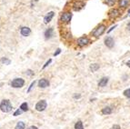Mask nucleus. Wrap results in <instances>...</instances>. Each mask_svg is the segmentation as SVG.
<instances>
[{
	"instance_id": "5701e85b",
	"label": "nucleus",
	"mask_w": 130,
	"mask_h": 129,
	"mask_svg": "<svg viewBox=\"0 0 130 129\" xmlns=\"http://www.w3.org/2000/svg\"><path fill=\"white\" fill-rule=\"evenodd\" d=\"M1 62H2L3 64H5V65H10V63H11V61H10L9 59H7V58H2L1 59Z\"/></svg>"
},
{
	"instance_id": "6ab92c4d",
	"label": "nucleus",
	"mask_w": 130,
	"mask_h": 129,
	"mask_svg": "<svg viewBox=\"0 0 130 129\" xmlns=\"http://www.w3.org/2000/svg\"><path fill=\"white\" fill-rule=\"evenodd\" d=\"M74 127H75V129H85L84 128V124H83V122L81 120L76 121Z\"/></svg>"
},
{
	"instance_id": "c85d7f7f",
	"label": "nucleus",
	"mask_w": 130,
	"mask_h": 129,
	"mask_svg": "<svg viewBox=\"0 0 130 129\" xmlns=\"http://www.w3.org/2000/svg\"><path fill=\"white\" fill-rule=\"evenodd\" d=\"M51 62H52V59H49V60H48V61H47V62H46V64H45V66H43V69H45V68H46V66H48V65H49V64H50V63H51Z\"/></svg>"
},
{
	"instance_id": "7ed1b4c3",
	"label": "nucleus",
	"mask_w": 130,
	"mask_h": 129,
	"mask_svg": "<svg viewBox=\"0 0 130 129\" xmlns=\"http://www.w3.org/2000/svg\"><path fill=\"white\" fill-rule=\"evenodd\" d=\"M72 16H73V15H72V13H71L70 11H65L63 12V13L61 14V16H60V21H61L63 24L67 25V24L70 23L71 19H72Z\"/></svg>"
},
{
	"instance_id": "f257e3e1",
	"label": "nucleus",
	"mask_w": 130,
	"mask_h": 129,
	"mask_svg": "<svg viewBox=\"0 0 130 129\" xmlns=\"http://www.w3.org/2000/svg\"><path fill=\"white\" fill-rule=\"evenodd\" d=\"M106 30H107V25L101 23V24L97 25L95 28H94V30L92 31L91 35L94 38H99V37H100V36L105 33Z\"/></svg>"
},
{
	"instance_id": "c756f323",
	"label": "nucleus",
	"mask_w": 130,
	"mask_h": 129,
	"mask_svg": "<svg viewBox=\"0 0 130 129\" xmlns=\"http://www.w3.org/2000/svg\"><path fill=\"white\" fill-rule=\"evenodd\" d=\"M35 84H36V81H34V82H32V84L30 85V86H29V88H28V92H30L31 91V89H32V87L35 86Z\"/></svg>"
},
{
	"instance_id": "412c9836",
	"label": "nucleus",
	"mask_w": 130,
	"mask_h": 129,
	"mask_svg": "<svg viewBox=\"0 0 130 129\" xmlns=\"http://www.w3.org/2000/svg\"><path fill=\"white\" fill-rule=\"evenodd\" d=\"M20 109H22L24 112L28 111V105L27 104V103H23V104L20 106Z\"/></svg>"
},
{
	"instance_id": "7c9ffc66",
	"label": "nucleus",
	"mask_w": 130,
	"mask_h": 129,
	"mask_svg": "<svg viewBox=\"0 0 130 129\" xmlns=\"http://www.w3.org/2000/svg\"><path fill=\"white\" fill-rule=\"evenodd\" d=\"M126 29H127V31L130 32V21L126 24Z\"/></svg>"
},
{
	"instance_id": "a211bd4d",
	"label": "nucleus",
	"mask_w": 130,
	"mask_h": 129,
	"mask_svg": "<svg viewBox=\"0 0 130 129\" xmlns=\"http://www.w3.org/2000/svg\"><path fill=\"white\" fill-rule=\"evenodd\" d=\"M116 2H117V0H104V3H105L106 5H107V7H114L115 5L116 4Z\"/></svg>"
},
{
	"instance_id": "dca6fc26",
	"label": "nucleus",
	"mask_w": 130,
	"mask_h": 129,
	"mask_svg": "<svg viewBox=\"0 0 130 129\" xmlns=\"http://www.w3.org/2000/svg\"><path fill=\"white\" fill-rule=\"evenodd\" d=\"M20 33H21V35H22V36H29L30 33H31V29H30L29 27H22V28H21Z\"/></svg>"
},
{
	"instance_id": "393cba45",
	"label": "nucleus",
	"mask_w": 130,
	"mask_h": 129,
	"mask_svg": "<svg viewBox=\"0 0 130 129\" xmlns=\"http://www.w3.org/2000/svg\"><path fill=\"white\" fill-rule=\"evenodd\" d=\"M110 129H121L120 125H117V124H115V125H113L111 127H110Z\"/></svg>"
},
{
	"instance_id": "cd10ccee",
	"label": "nucleus",
	"mask_w": 130,
	"mask_h": 129,
	"mask_svg": "<svg viewBox=\"0 0 130 129\" xmlns=\"http://www.w3.org/2000/svg\"><path fill=\"white\" fill-rule=\"evenodd\" d=\"M116 27H117V25H113V27H110V29H108V30H107V33H108V34H109L110 32H111V31H113V30H114L115 28H116Z\"/></svg>"
},
{
	"instance_id": "2eb2a0df",
	"label": "nucleus",
	"mask_w": 130,
	"mask_h": 129,
	"mask_svg": "<svg viewBox=\"0 0 130 129\" xmlns=\"http://www.w3.org/2000/svg\"><path fill=\"white\" fill-rule=\"evenodd\" d=\"M53 36H54V28L53 27H50V28L46 30V32H45V38L50 39L51 37H53Z\"/></svg>"
},
{
	"instance_id": "a878e982",
	"label": "nucleus",
	"mask_w": 130,
	"mask_h": 129,
	"mask_svg": "<svg viewBox=\"0 0 130 129\" xmlns=\"http://www.w3.org/2000/svg\"><path fill=\"white\" fill-rule=\"evenodd\" d=\"M74 99H79V98H81V94H75V95H73Z\"/></svg>"
},
{
	"instance_id": "423d86ee",
	"label": "nucleus",
	"mask_w": 130,
	"mask_h": 129,
	"mask_svg": "<svg viewBox=\"0 0 130 129\" xmlns=\"http://www.w3.org/2000/svg\"><path fill=\"white\" fill-rule=\"evenodd\" d=\"M85 6H86V3L82 0H75L72 4V8L74 11H80L81 9L84 8Z\"/></svg>"
},
{
	"instance_id": "0eeeda50",
	"label": "nucleus",
	"mask_w": 130,
	"mask_h": 129,
	"mask_svg": "<svg viewBox=\"0 0 130 129\" xmlns=\"http://www.w3.org/2000/svg\"><path fill=\"white\" fill-rule=\"evenodd\" d=\"M104 44H105V45L107 48L112 49L115 46V39L112 36H107L105 38V40H104Z\"/></svg>"
},
{
	"instance_id": "20e7f679",
	"label": "nucleus",
	"mask_w": 130,
	"mask_h": 129,
	"mask_svg": "<svg viewBox=\"0 0 130 129\" xmlns=\"http://www.w3.org/2000/svg\"><path fill=\"white\" fill-rule=\"evenodd\" d=\"M12 105L10 103L9 100H3L1 104H0V109H1V111L4 112V113H8L12 110Z\"/></svg>"
},
{
	"instance_id": "ddd939ff",
	"label": "nucleus",
	"mask_w": 130,
	"mask_h": 129,
	"mask_svg": "<svg viewBox=\"0 0 130 129\" xmlns=\"http://www.w3.org/2000/svg\"><path fill=\"white\" fill-rule=\"evenodd\" d=\"M54 16H55V12L54 11L48 12L46 15V16L44 17V23H45V24H48V23L52 20V18L54 17Z\"/></svg>"
},
{
	"instance_id": "aec40b11",
	"label": "nucleus",
	"mask_w": 130,
	"mask_h": 129,
	"mask_svg": "<svg viewBox=\"0 0 130 129\" xmlns=\"http://www.w3.org/2000/svg\"><path fill=\"white\" fill-rule=\"evenodd\" d=\"M25 123L23 122H18L17 124H16V127H15V129H25Z\"/></svg>"
},
{
	"instance_id": "f8f14e48",
	"label": "nucleus",
	"mask_w": 130,
	"mask_h": 129,
	"mask_svg": "<svg viewBox=\"0 0 130 129\" xmlns=\"http://www.w3.org/2000/svg\"><path fill=\"white\" fill-rule=\"evenodd\" d=\"M113 113V107L111 106H106L101 109V114L104 116H109Z\"/></svg>"
},
{
	"instance_id": "72a5a7b5",
	"label": "nucleus",
	"mask_w": 130,
	"mask_h": 129,
	"mask_svg": "<svg viewBox=\"0 0 130 129\" xmlns=\"http://www.w3.org/2000/svg\"><path fill=\"white\" fill-rule=\"evenodd\" d=\"M125 65H126V66H127L128 67L130 68V60H128V61L126 62V63H125Z\"/></svg>"
},
{
	"instance_id": "9b49d317",
	"label": "nucleus",
	"mask_w": 130,
	"mask_h": 129,
	"mask_svg": "<svg viewBox=\"0 0 130 129\" xmlns=\"http://www.w3.org/2000/svg\"><path fill=\"white\" fill-rule=\"evenodd\" d=\"M108 82H109V77L103 76V77H101L100 79H99V81H98L97 86L98 87H100V88H104V87H106V86H107Z\"/></svg>"
},
{
	"instance_id": "f03ea898",
	"label": "nucleus",
	"mask_w": 130,
	"mask_h": 129,
	"mask_svg": "<svg viewBox=\"0 0 130 129\" xmlns=\"http://www.w3.org/2000/svg\"><path fill=\"white\" fill-rule=\"evenodd\" d=\"M122 15V12L120 11V8H116V7H112L107 13V16L109 19L115 20L116 18H118L119 16Z\"/></svg>"
},
{
	"instance_id": "b1692460",
	"label": "nucleus",
	"mask_w": 130,
	"mask_h": 129,
	"mask_svg": "<svg viewBox=\"0 0 130 129\" xmlns=\"http://www.w3.org/2000/svg\"><path fill=\"white\" fill-rule=\"evenodd\" d=\"M22 112H24L23 110H22V109H17V110H16V112H15L14 113V116H19V115H21V114H22Z\"/></svg>"
},
{
	"instance_id": "473e14b6",
	"label": "nucleus",
	"mask_w": 130,
	"mask_h": 129,
	"mask_svg": "<svg viewBox=\"0 0 130 129\" xmlns=\"http://www.w3.org/2000/svg\"><path fill=\"white\" fill-rule=\"evenodd\" d=\"M27 129H38L37 126H35V125H31V126H29L28 128H27Z\"/></svg>"
},
{
	"instance_id": "4be33fe9",
	"label": "nucleus",
	"mask_w": 130,
	"mask_h": 129,
	"mask_svg": "<svg viewBox=\"0 0 130 129\" xmlns=\"http://www.w3.org/2000/svg\"><path fill=\"white\" fill-rule=\"evenodd\" d=\"M123 94H124V95H125V97H127V98H129V99H130V88L125 90Z\"/></svg>"
},
{
	"instance_id": "bb28decb",
	"label": "nucleus",
	"mask_w": 130,
	"mask_h": 129,
	"mask_svg": "<svg viewBox=\"0 0 130 129\" xmlns=\"http://www.w3.org/2000/svg\"><path fill=\"white\" fill-rule=\"evenodd\" d=\"M61 53V49L60 48H57V51H56L55 53H54V57H57V56H58V55Z\"/></svg>"
},
{
	"instance_id": "1a4fd4ad",
	"label": "nucleus",
	"mask_w": 130,
	"mask_h": 129,
	"mask_svg": "<svg viewBox=\"0 0 130 129\" xmlns=\"http://www.w3.org/2000/svg\"><path fill=\"white\" fill-rule=\"evenodd\" d=\"M46 107H47V103H46V100H40L36 105V109H37V111L42 112L46 108Z\"/></svg>"
},
{
	"instance_id": "f3484780",
	"label": "nucleus",
	"mask_w": 130,
	"mask_h": 129,
	"mask_svg": "<svg viewBox=\"0 0 130 129\" xmlns=\"http://www.w3.org/2000/svg\"><path fill=\"white\" fill-rule=\"evenodd\" d=\"M99 68H100V65H99L98 63H93L89 66V69H90V71H91L92 73L96 72Z\"/></svg>"
},
{
	"instance_id": "9d476101",
	"label": "nucleus",
	"mask_w": 130,
	"mask_h": 129,
	"mask_svg": "<svg viewBox=\"0 0 130 129\" xmlns=\"http://www.w3.org/2000/svg\"><path fill=\"white\" fill-rule=\"evenodd\" d=\"M117 4H118V8L124 10L130 7V0H118Z\"/></svg>"
},
{
	"instance_id": "6e6552de",
	"label": "nucleus",
	"mask_w": 130,
	"mask_h": 129,
	"mask_svg": "<svg viewBox=\"0 0 130 129\" xmlns=\"http://www.w3.org/2000/svg\"><path fill=\"white\" fill-rule=\"evenodd\" d=\"M24 84H25L24 79H22V78H15V79L12 81L11 86L12 87H14V88H20V87H22V86H24Z\"/></svg>"
},
{
	"instance_id": "4468645a",
	"label": "nucleus",
	"mask_w": 130,
	"mask_h": 129,
	"mask_svg": "<svg viewBox=\"0 0 130 129\" xmlns=\"http://www.w3.org/2000/svg\"><path fill=\"white\" fill-rule=\"evenodd\" d=\"M49 81L46 78H42L38 81V86L41 87V88H46V87H48L49 86Z\"/></svg>"
},
{
	"instance_id": "39448f33",
	"label": "nucleus",
	"mask_w": 130,
	"mask_h": 129,
	"mask_svg": "<svg viewBox=\"0 0 130 129\" xmlns=\"http://www.w3.org/2000/svg\"><path fill=\"white\" fill-rule=\"evenodd\" d=\"M89 44H90V39L87 36H81L76 40V45H77L78 47H85V46L88 45Z\"/></svg>"
},
{
	"instance_id": "2f4dec72",
	"label": "nucleus",
	"mask_w": 130,
	"mask_h": 129,
	"mask_svg": "<svg viewBox=\"0 0 130 129\" xmlns=\"http://www.w3.org/2000/svg\"><path fill=\"white\" fill-rule=\"evenodd\" d=\"M27 74H28L29 75H34V72H32L31 70H28L27 71Z\"/></svg>"
}]
</instances>
